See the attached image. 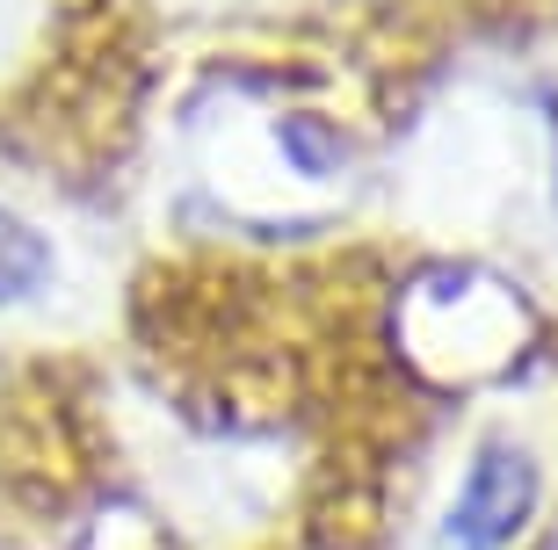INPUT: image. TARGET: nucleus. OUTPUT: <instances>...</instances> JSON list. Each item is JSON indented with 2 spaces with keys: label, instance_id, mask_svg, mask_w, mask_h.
I'll use <instances>...</instances> for the list:
<instances>
[{
  "label": "nucleus",
  "instance_id": "nucleus-1",
  "mask_svg": "<svg viewBox=\"0 0 558 550\" xmlns=\"http://www.w3.org/2000/svg\"><path fill=\"white\" fill-rule=\"evenodd\" d=\"M537 514V456L515 442H486L442 514V543L450 550H508Z\"/></svg>",
  "mask_w": 558,
  "mask_h": 550
},
{
  "label": "nucleus",
  "instance_id": "nucleus-2",
  "mask_svg": "<svg viewBox=\"0 0 558 550\" xmlns=\"http://www.w3.org/2000/svg\"><path fill=\"white\" fill-rule=\"evenodd\" d=\"M51 283V246L37 224H22L15 210H0V305H29Z\"/></svg>",
  "mask_w": 558,
  "mask_h": 550
}]
</instances>
